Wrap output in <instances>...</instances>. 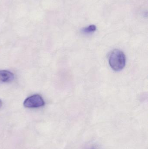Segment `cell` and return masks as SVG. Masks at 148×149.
<instances>
[{
    "label": "cell",
    "mask_w": 148,
    "mask_h": 149,
    "mask_svg": "<svg viewBox=\"0 0 148 149\" xmlns=\"http://www.w3.org/2000/svg\"><path fill=\"white\" fill-rule=\"evenodd\" d=\"M126 58L125 54L121 51L114 50L109 57V64L110 67L115 71L122 70L126 65Z\"/></svg>",
    "instance_id": "cell-1"
},
{
    "label": "cell",
    "mask_w": 148,
    "mask_h": 149,
    "mask_svg": "<svg viewBox=\"0 0 148 149\" xmlns=\"http://www.w3.org/2000/svg\"><path fill=\"white\" fill-rule=\"evenodd\" d=\"M44 105V100L42 97L39 95H34L28 97L23 102L24 107L29 108L40 107Z\"/></svg>",
    "instance_id": "cell-2"
},
{
    "label": "cell",
    "mask_w": 148,
    "mask_h": 149,
    "mask_svg": "<svg viewBox=\"0 0 148 149\" xmlns=\"http://www.w3.org/2000/svg\"><path fill=\"white\" fill-rule=\"evenodd\" d=\"M14 79V74L8 70H0V81L3 82H8L12 81Z\"/></svg>",
    "instance_id": "cell-3"
},
{
    "label": "cell",
    "mask_w": 148,
    "mask_h": 149,
    "mask_svg": "<svg viewBox=\"0 0 148 149\" xmlns=\"http://www.w3.org/2000/svg\"><path fill=\"white\" fill-rule=\"evenodd\" d=\"M96 30V27L94 25H90L83 30V31L85 33H90Z\"/></svg>",
    "instance_id": "cell-4"
},
{
    "label": "cell",
    "mask_w": 148,
    "mask_h": 149,
    "mask_svg": "<svg viewBox=\"0 0 148 149\" xmlns=\"http://www.w3.org/2000/svg\"><path fill=\"white\" fill-rule=\"evenodd\" d=\"M2 102L0 100V108H1V107H2Z\"/></svg>",
    "instance_id": "cell-5"
},
{
    "label": "cell",
    "mask_w": 148,
    "mask_h": 149,
    "mask_svg": "<svg viewBox=\"0 0 148 149\" xmlns=\"http://www.w3.org/2000/svg\"><path fill=\"white\" fill-rule=\"evenodd\" d=\"M90 149H95L94 148H90Z\"/></svg>",
    "instance_id": "cell-6"
}]
</instances>
